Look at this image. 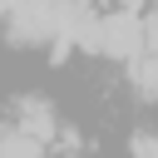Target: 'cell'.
I'll use <instances>...</instances> for the list:
<instances>
[{
    "instance_id": "7a4b0ae2",
    "label": "cell",
    "mask_w": 158,
    "mask_h": 158,
    "mask_svg": "<svg viewBox=\"0 0 158 158\" xmlns=\"http://www.w3.org/2000/svg\"><path fill=\"white\" fill-rule=\"evenodd\" d=\"M15 128L44 143V138H54V128H59V123H54V109H49L44 99H20V123H15Z\"/></svg>"
},
{
    "instance_id": "3957f363",
    "label": "cell",
    "mask_w": 158,
    "mask_h": 158,
    "mask_svg": "<svg viewBox=\"0 0 158 158\" xmlns=\"http://www.w3.org/2000/svg\"><path fill=\"white\" fill-rule=\"evenodd\" d=\"M0 158H44V143L20 133V128H5L0 133Z\"/></svg>"
},
{
    "instance_id": "5b68a950",
    "label": "cell",
    "mask_w": 158,
    "mask_h": 158,
    "mask_svg": "<svg viewBox=\"0 0 158 158\" xmlns=\"http://www.w3.org/2000/svg\"><path fill=\"white\" fill-rule=\"evenodd\" d=\"M143 49H148V54H158V15H148V20H143Z\"/></svg>"
},
{
    "instance_id": "6da1fadb",
    "label": "cell",
    "mask_w": 158,
    "mask_h": 158,
    "mask_svg": "<svg viewBox=\"0 0 158 158\" xmlns=\"http://www.w3.org/2000/svg\"><path fill=\"white\" fill-rule=\"evenodd\" d=\"M143 49V20L133 10H118L109 20H99V54H114V59H138Z\"/></svg>"
},
{
    "instance_id": "277c9868",
    "label": "cell",
    "mask_w": 158,
    "mask_h": 158,
    "mask_svg": "<svg viewBox=\"0 0 158 158\" xmlns=\"http://www.w3.org/2000/svg\"><path fill=\"white\" fill-rule=\"evenodd\" d=\"M133 158H158V133H133Z\"/></svg>"
}]
</instances>
